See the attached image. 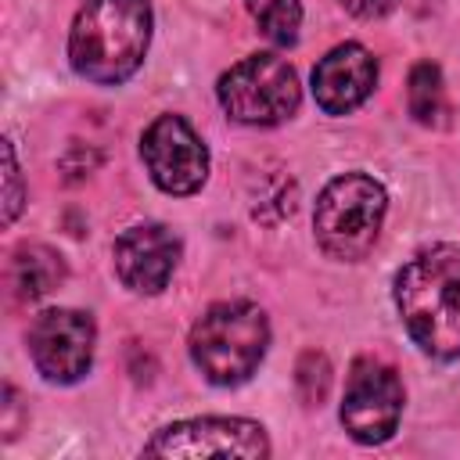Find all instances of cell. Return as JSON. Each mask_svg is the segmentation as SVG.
<instances>
[{
	"instance_id": "9c48e42d",
	"label": "cell",
	"mask_w": 460,
	"mask_h": 460,
	"mask_svg": "<svg viewBox=\"0 0 460 460\" xmlns=\"http://www.w3.org/2000/svg\"><path fill=\"white\" fill-rule=\"evenodd\" d=\"M147 456H266L270 442L255 420L241 417H198L162 428L147 446Z\"/></svg>"
},
{
	"instance_id": "7a4b0ae2",
	"label": "cell",
	"mask_w": 460,
	"mask_h": 460,
	"mask_svg": "<svg viewBox=\"0 0 460 460\" xmlns=\"http://www.w3.org/2000/svg\"><path fill=\"white\" fill-rule=\"evenodd\" d=\"M147 43V0H86L68 32V58L83 79L115 86L140 68Z\"/></svg>"
},
{
	"instance_id": "9a60e30c",
	"label": "cell",
	"mask_w": 460,
	"mask_h": 460,
	"mask_svg": "<svg viewBox=\"0 0 460 460\" xmlns=\"http://www.w3.org/2000/svg\"><path fill=\"white\" fill-rule=\"evenodd\" d=\"M295 385H298V395L305 406H320L327 399V388H331V363L323 352H302L298 367H295Z\"/></svg>"
},
{
	"instance_id": "8992f818",
	"label": "cell",
	"mask_w": 460,
	"mask_h": 460,
	"mask_svg": "<svg viewBox=\"0 0 460 460\" xmlns=\"http://www.w3.org/2000/svg\"><path fill=\"white\" fill-rule=\"evenodd\" d=\"M402 413V381L377 356H359L345 381L341 424L356 442H385L392 438Z\"/></svg>"
},
{
	"instance_id": "7c38bea8",
	"label": "cell",
	"mask_w": 460,
	"mask_h": 460,
	"mask_svg": "<svg viewBox=\"0 0 460 460\" xmlns=\"http://www.w3.org/2000/svg\"><path fill=\"white\" fill-rule=\"evenodd\" d=\"M65 259L47 244H18L7 262V288L18 302H36L65 280Z\"/></svg>"
},
{
	"instance_id": "6da1fadb",
	"label": "cell",
	"mask_w": 460,
	"mask_h": 460,
	"mask_svg": "<svg viewBox=\"0 0 460 460\" xmlns=\"http://www.w3.org/2000/svg\"><path fill=\"white\" fill-rule=\"evenodd\" d=\"M395 305L428 356H460V248L435 244L413 255L395 277Z\"/></svg>"
},
{
	"instance_id": "277c9868",
	"label": "cell",
	"mask_w": 460,
	"mask_h": 460,
	"mask_svg": "<svg viewBox=\"0 0 460 460\" xmlns=\"http://www.w3.org/2000/svg\"><path fill=\"white\" fill-rule=\"evenodd\" d=\"M385 208H388V198L381 183H374L370 176L363 172L334 176L320 190L316 212H313V230L320 248L341 262L363 259L381 234Z\"/></svg>"
},
{
	"instance_id": "52a82bcc",
	"label": "cell",
	"mask_w": 460,
	"mask_h": 460,
	"mask_svg": "<svg viewBox=\"0 0 460 460\" xmlns=\"http://www.w3.org/2000/svg\"><path fill=\"white\" fill-rule=\"evenodd\" d=\"M140 155L165 194L183 198L208 180V147L180 115H158L140 137Z\"/></svg>"
},
{
	"instance_id": "e0dca14e",
	"label": "cell",
	"mask_w": 460,
	"mask_h": 460,
	"mask_svg": "<svg viewBox=\"0 0 460 460\" xmlns=\"http://www.w3.org/2000/svg\"><path fill=\"white\" fill-rule=\"evenodd\" d=\"M341 7L356 18H385L395 7V0H341Z\"/></svg>"
},
{
	"instance_id": "5bb4252c",
	"label": "cell",
	"mask_w": 460,
	"mask_h": 460,
	"mask_svg": "<svg viewBox=\"0 0 460 460\" xmlns=\"http://www.w3.org/2000/svg\"><path fill=\"white\" fill-rule=\"evenodd\" d=\"M248 11L266 40L277 47H291L302 29V4L298 0H248Z\"/></svg>"
},
{
	"instance_id": "2e32d148",
	"label": "cell",
	"mask_w": 460,
	"mask_h": 460,
	"mask_svg": "<svg viewBox=\"0 0 460 460\" xmlns=\"http://www.w3.org/2000/svg\"><path fill=\"white\" fill-rule=\"evenodd\" d=\"M22 172L14 162V147L11 140H4V223H14L18 208H22Z\"/></svg>"
},
{
	"instance_id": "ba28073f",
	"label": "cell",
	"mask_w": 460,
	"mask_h": 460,
	"mask_svg": "<svg viewBox=\"0 0 460 460\" xmlns=\"http://www.w3.org/2000/svg\"><path fill=\"white\" fill-rule=\"evenodd\" d=\"M93 320L79 309H43L29 323V356L47 381H79L93 363Z\"/></svg>"
},
{
	"instance_id": "8fae6325",
	"label": "cell",
	"mask_w": 460,
	"mask_h": 460,
	"mask_svg": "<svg viewBox=\"0 0 460 460\" xmlns=\"http://www.w3.org/2000/svg\"><path fill=\"white\" fill-rule=\"evenodd\" d=\"M377 83V61L359 43H341L323 54L313 68V97L327 115H345L359 108Z\"/></svg>"
},
{
	"instance_id": "4fadbf2b",
	"label": "cell",
	"mask_w": 460,
	"mask_h": 460,
	"mask_svg": "<svg viewBox=\"0 0 460 460\" xmlns=\"http://www.w3.org/2000/svg\"><path fill=\"white\" fill-rule=\"evenodd\" d=\"M406 104L410 115L420 126H442L449 115V101H446V86H442V72L431 61H417L410 72V86H406Z\"/></svg>"
},
{
	"instance_id": "3957f363",
	"label": "cell",
	"mask_w": 460,
	"mask_h": 460,
	"mask_svg": "<svg viewBox=\"0 0 460 460\" xmlns=\"http://www.w3.org/2000/svg\"><path fill=\"white\" fill-rule=\"evenodd\" d=\"M270 345L266 313L252 302H216L190 327V359L212 385H241Z\"/></svg>"
},
{
	"instance_id": "30bf717a",
	"label": "cell",
	"mask_w": 460,
	"mask_h": 460,
	"mask_svg": "<svg viewBox=\"0 0 460 460\" xmlns=\"http://www.w3.org/2000/svg\"><path fill=\"white\" fill-rule=\"evenodd\" d=\"M180 262V237L169 226H129L115 241V273L129 291L158 295Z\"/></svg>"
},
{
	"instance_id": "5b68a950",
	"label": "cell",
	"mask_w": 460,
	"mask_h": 460,
	"mask_svg": "<svg viewBox=\"0 0 460 460\" xmlns=\"http://www.w3.org/2000/svg\"><path fill=\"white\" fill-rule=\"evenodd\" d=\"M298 75L277 54H252L219 79V104L234 122L277 126L298 111Z\"/></svg>"
}]
</instances>
